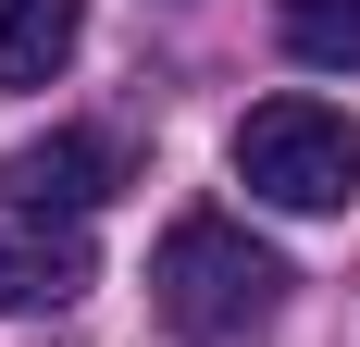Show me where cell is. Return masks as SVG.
Here are the masks:
<instances>
[{"mask_svg":"<svg viewBox=\"0 0 360 347\" xmlns=\"http://www.w3.org/2000/svg\"><path fill=\"white\" fill-rule=\"evenodd\" d=\"M87 37V0H0V87H50Z\"/></svg>","mask_w":360,"mask_h":347,"instance_id":"5b68a950","label":"cell"},{"mask_svg":"<svg viewBox=\"0 0 360 347\" xmlns=\"http://www.w3.org/2000/svg\"><path fill=\"white\" fill-rule=\"evenodd\" d=\"M274 25L311 74H360V0H274Z\"/></svg>","mask_w":360,"mask_h":347,"instance_id":"8992f818","label":"cell"},{"mask_svg":"<svg viewBox=\"0 0 360 347\" xmlns=\"http://www.w3.org/2000/svg\"><path fill=\"white\" fill-rule=\"evenodd\" d=\"M0 186H25V199H50V211H100L112 199V137H37V149H13L0 162Z\"/></svg>","mask_w":360,"mask_h":347,"instance_id":"277c9868","label":"cell"},{"mask_svg":"<svg viewBox=\"0 0 360 347\" xmlns=\"http://www.w3.org/2000/svg\"><path fill=\"white\" fill-rule=\"evenodd\" d=\"M236 186L274 211H348L360 199V124L335 100H261L236 124Z\"/></svg>","mask_w":360,"mask_h":347,"instance_id":"7a4b0ae2","label":"cell"},{"mask_svg":"<svg viewBox=\"0 0 360 347\" xmlns=\"http://www.w3.org/2000/svg\"><path fill=\"white\" fill-rule=\"evenodd\" d=\"M149 310L174 322L186 347H236V335H261V322L286 310V261H274L249 223L186 211V223H162V248H149Z\"/></svg>","mask_w":360,"mask_h":347,"instance_id":"6da1fadb","label":"cell"},{"mask_svg":"<svg viewBox=\"0 0 360 347\" xmlns=\"http://www.w3.org/2000/svg\"><path fill=\"white\" fill-rule=\"evenodd\" d=\"M100 273L87 248V211H50L25 186H0V322H37V310H75Z\"/></svg>","mask_w":360,"mask_h":347,"instance_id":"3957f363","label":"cell"}]
</instances>
